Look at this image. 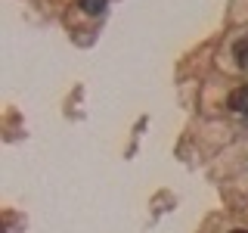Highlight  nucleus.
<instances>
[{
    "label": "nucleus",
    "instance_id": "obj_4",
    "mask_svg": "<svg viewBox=\"0 0 248 233\" xmlns=\"http://www.w3.org/2000/svg\"><path fill=\"white\" fill-rule=\"evenodd\" d=\"M232 233H248V230H232Z\"/></svg>",
    "mask_w": 248,
    "mask_h": 233
},
{
    "label": "nucleus",
    "instance_id": "obj_3",
    "mask_svg": "<svg viewBox=\"0 0 248 233\" xmlns=\"http://www.w3.org/2000/svg\"><path fill=\"white\" fill-rule=\"evenodd\" d=\"M236 59H239V66L248 68V41H239L236 44Z\"/></svg>",
    "mask_w": 248,
    "mask_h": 233
},
{
    "label": "nucleus",
    "instance_id": "obj_2",
    "mask_svg": "<svg viewBox=\"0 0 248 233\" xmlns=\"http://www.w3.org/2000/svg\"><path fill=\"white\" fill-rule=\"evenodd\" d=\"M78 3H81V10L87 16H99L106 10V0H78Z\"/></svg>",
    "mask_w": 248,
    "mask_h": 233
},
{
    "label": "nucleus",
    "instance_id": "obj_1",
    "mask_svg": "<svg viewBox=\"0 0 248 233\" xmlns=\"http://www.w3.org/2000/svg\"><path fill=\"white\" fill-rule=\"evenodd\" d=\"M230 109L232 112H248V87H236L230 93Z\"/></svg>",
    "mask_w": 248,
    "mask_h": 233
}]
</instances>
